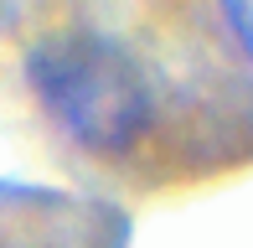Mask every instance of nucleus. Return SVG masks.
Returning a JSON list of instances; mask_svg holds the SVG:
<instances>
[{
	"instance_id": "obj_1",
	"label": "nucleus",
	"mask_w": 253,
	"mask_h": 248,
	"mask_svg": "<svg viewBox=\"0 0 253 248\" xmlns=\"http://www.w3.org/2000/svg\"><path fill=\"white\" fill-rule=\"evenodd\" d=\"M42 109L93 155H124L150 124V83L140 62L103 37H52L26 62Z\"/></svg>"
},
{
	"instance_id": "obj_2",
	"label": "nucleus",
	"mask_w": 253,
	"mask_h": 248,
	"mask_svg": "<svg viewBox=\"0 0 253 248\" xmlns=\"http://www.w3.org/2000/svg\"><path fill=\"white\" fill-rule=\"evenodd\" d=\"M217 5H222V21L233 31V41L253 57V0H217Z\"/></svg>"
}]
</instances>
